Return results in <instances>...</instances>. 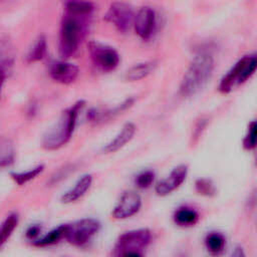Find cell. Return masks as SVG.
<instances>
[{
	"label": "cell",
	"mask_w": 257,
	"mask_h": 257,
	"mask_svg": "<svg viewBox=\"0 0 257 257\" xmlns=\"http://www.w3.org/2000/svg\"><path fill=\"white\" fill-rule=\"evenodd\" d=\"M15 160V150L13 144L4 140L0 142V169L7 168L14 163Z\"/></svg>",
	"instance_id": "603a6c76"
},
{
	"label": "cell",
	"mask_w": 257,
	"mask_h": 257,
	"mask_svg": "<svg viewBox=\"0 0 257 257\" xmlns=\"http://www.w3.org/2000/svg\"><path fill=\"white\" fill-rule=\"evenodd\" d=\"M14 62V52L7 38H0V70L7 72Z\"/></svg>",
	"instance_id": "e0dca14e"
},
{
	"label": "cell",
	"mask_w": 257,
	"mask_h": 257,
	"mask_svg": "<svg viewBox=\"0 0 257 257\" xmlns=\"http://www.w3.org/2000/svg\"><path fill=\"white\" fill-rule=\"evenodd\" d=\"M226 245V239L222 233L211 232L206 236L205 246L212 255H219L223 252Z\"/></svg>",
	"instance_id": "d6986e66"
},
{
	"label": "cell",
	"mask_w": 257,
	"mask_h": 257,
	"mask_svg": "<svg viewBox=\"0 0 257 257\" xmlns=\"http://www.w3.org/2000/svg\"><path fill=\"white\" fill-rule=\"evenodd\" d=\"M103 19L111 23L118 32H127L134 24L135 12L133 7L124 2H112L103 16Z\"/></svg>",
	"instance_id": "ba28073f"
},
{
	"label": "cell",
	"mask_w": 257,
	"mask_h": 257,
	"mask_svg": "<svg viewBox=\"0 0 257 257\" xmlns=\"http://www.w3.org/2000/svg\"><path fill=\"white\" fill-rule=\"evenodd\" d=\"M5 77H6V72L0 70V94H1V88H2V85L4 83Z\"/></svg>",
	"instance_id": "4dcf8cb0"
},
{
	"label": "cell",
	"mask_w": 257,
	"mask_h": 257,
	"mask_svg": "<svg viewBox=\"0 0 257 257\" xmlns=\"http://www.w3.org/2000/svg\"><path fill=\"white\" fill-rule=\"evenodd\" d=\"M87 47L91 61L99 70L109 72L118 66L119 54L113 47L98 41H89Z\"/></svg>",
	"instance_id": "8992f818"
},
{
	"label": "cell",
	"mask_w": 257,
	"mask_h": 257,
	"mask_svg": "<svg viewBox=\"0 0 257 257\" xmlns=\"http://www.w3.org/2000/svg\"><path fill=\"white\" fill-rule=\"evenodd\" d=\"M19 223V217L17 213L9 214L0 225V248L8 241L17 228Z\"/></svg>",
	"instance_id": "ac0fdd59"
},
{
	"label": "cell",
	"mask_w": 257,
	"mask_h": 257,
	"mask_svg": "<svg viewBox=\"0 0 257 257\" xmlns=\"http://www.w3.org/2000/svg\"><path fill=\"white\" fill-rule=\"evenodd\" d=\"M195 187L197 192L204 196H212L216 192L214 184L208 179H198L195 183Z\"/></svg>",
	"instance_id": "4316f807"
},
{
	"label": "cell",
	"mask_w": 257,
	"mask_h": 257,
	"mask_svg": "<svg viewBox=\"0 0 257 257\" xmlns=\"http://www.w3.org/2000/svg\"><path fill=\"white\" fill-rule=\"evenodd\" d=\"M67 13L89 17L94 10L93 3L89 1H67L64 4Z\"/></svg>",
	"instance_id": "ffe728a7"
},
{
	"label": "cell",
	"mask_w": 257,
	"mask_h": 257,
	"mask_svg": "<svg viewBox=\"0 0 257 257\" xmlns=\"http://www.w3.org/2000/svg\"><path fill=\"white\" fill-rule=\"evenodd\" d=\"M65 231H66V224L59 225L58 227L49 231L42 238L34 241V245L38 247H46V246L53 245L64 238Z\"/></svg>",
	"instance_id": "44dd1931"
},
{
	"label": "cell",
	"mask_w": 257,
	"mask_h": 257,
	"mask_svg": "<svg viewBox=\"0 0 257 257\" xmlns=\"http://www.w3.org/2000/svg\"><path fill=\"white\" fill-rule=\"evenodd\" d=\"M91 184L92 176L90 174H85L81 176L77 180L73 188H71L61 196V202L64 204H69L77 201L89 190Z\"/></svg>",
	"instance_id": "5bb4252c"
},
{
	"label": "cell",
	"mask_w": 257,
	"mask_h": 257,
	"mask_svg": "<svg viewBox=\"0 0 257 257\" xmlns=\"http://www.w3.org/2000/svg\"><path fill=\"white\" fill-rule=\"evenodd\" d=\"M188 175V166L179 165L172 170L170 175L157 183L155 191L159 196H167L177 190L186 180Z\"/></svg>",
	"instance_id": "8fae6325"
},
{
	"label": "cell",
	"mask_w": 257,
	"mask_h": 257,
	"mask_svg": "<svg viewBox=\"0 0 257 257\" xmlns=\"http://www.w3.org/2000/svg\"><path fill=\"white\" fill-rule=\"evenodd\" d=\"M119 257H142V255L139 252H127Z\"/></svg>",
	"instance_id": "f546056e"
},
{
	"label": "cell",
	"mask_w": 257,
	"mask_h": 257,
	"mask_svg": "<svg viewBox=\"0 0 257 257\" xmlns=\"http://www.w3.org/2000/svg\"><path fill=\"white\" fill-rule=\"evenodd\" d=\"M40 232H41V226H39V225H31V226H29L27 228L25 235H26V237L28 239L32 240V239H35L40 234Z\"/></svg>",
	"instance_id": "83f0119b"
},
{
	"label": "cell",
	"mask_w": 257,
	"mask_h": 257,
	"mask_svg": "<svg viewBox=\"0 0 257 257\" xmlns=\"http://www.w3.org/2000/svg\"><path fill=\"white\" fill-rule=\"evenodd\" d=\"M156 12L152 7L143 6L135 14L133 26L136 33L143 40H149L153 36L156 30Z\"/></svg>",
	"instance_id": "30bf717a"
},
{
	"label": "cell",
	"mask_w": 257,
	"mask_h": 257,
	"mask_svg": "<svg viewBox=\"0 0 257 257\" xmlns=\"http://www.w3.org/2000/svg\"><path fill=\"white\" fill-rule=\"evenodd\" d=\"M152 234L149 229H137L121 234L115 244V252L119 256L127 252H139L151 242Z\"/></svg>",
	"instance_id": "52a82bcc"
},
{
	"label": "cell",
	"mask_w": 257,
	"mask_h": 257,
	"mask_svg": "<svg viewBox=\"0 0 257 257\" xmlns=\"http://www.w3.org/2000/svg\"><path fill=\"white\" fill-rule=\"evenodd\" d=\"M230 257H246V254L244 252V249L241 246H236L233 249Z\"/></svg>",
	"instance_id": "f1b7e54d"
},
{
	"label": "cell",
	"mask_w": 257,
	"mask_h": 257,
	"mask_svg": "<svg viewBox=\"0 0 257 257\" xmlns=\"http://www.w3.org/2000/svg\"><path fill=\"white\" fill-rule=\"evenodd\" d=\"M79 74V68L76 64L66 60H56L49 66L50 77L61 84H70L74 82Z\"/></svg>",
	"instance_id": "7c38bea8"
},
{
	"label": "cell",
	"mask_w": 257,
	"mask_h": 257,
	"mask_svg": "<svg viewBox=\"0 0 257 257\" xmlns=\"http://www.w3.org/2000/svg\"><path fill=\"white\" fill-rule=\"evenodd\" d=\"M215 68V59L211 52L199 51L191 60L180 83V94L191 97L200 92L209 82Z\"/></svg>",
	"instance_id": "6da1fadb"
},
{
	"label": "cell",
	"mask_w": 257,
	"mask_h": 257,
	"mask_svg": "<svg viewBox=\"0 0 257 257\" xmlns=\"http://www.w3.org/2000/svg\"><path fill=\"white\" fill-rule=\"evenodd\" d=\"M88 17L73 15L65 12L62 17L59 31L58 50L62 58L67 59L73 56L85 36L86 19Z\"/></svg>",
	"instance_id": "7a4b0ae2"
},
{
	"label": "cell",
	"mask_w": 257,
	"mask_h": 257,
	"mask_svg": "<svg viewBox=\"0 0 257 257\" xmlns=\"http://www.w3.org/2000/svg\"><path fill=\"white\" fill-rule=\"evenodd\" d=\"M84 101L79 100L66 108L60 115L57 122L44 135L42 147L47 151H55L66 145L72 137L79 110L83 107Z\"/></svg>",
	"instance_id": "3957f363"
},
{
	"label": "cell",
	"mask_w": 257,
	"mask_h": 257,
	"mask_svg": "<svg viewBox=\"0 0 257 257\" xmlns=\"http://www.w3.org/2000/svg\"><path fill=\"white\" fill-rule=\"evenodd\" d=\"M100 223L93 218H83L66 224L64 239L71 245L82 247L86 245L99 231Z\"/></svg>",
	"instance_id": "5b68a950"
},
{
	"label": "cell",
	"mask_w": 257,
	"mask_h": 257,
	"mask_svg": "<svg viewBox=\"0 0 257 257\" xmlns=\"http://www.w3.org/2000/svg\"><path fill=\"white\" fill-rule=\"evenodd\" d=\"M142 207V198L135 191H124L116 205L114 206L111 216L116 220H123L136 215Z\"/></svg>",
	"instance_id": "9c48e42d"
},
{
	"label": "cell",
	"mask_w": 257,
	"mask_h": 257,
	"mask_svg": "<svg viewBox=\"0 0 257 257\" xmlns=\"http://www.w3.org/2000/svg\"><path fill=\"white\" fill-rule=\"evenodd\" d=\"M46 49H47V43H46L45 36L43 35L38 36L27 53V56H26L27 61L30 63L40 61L41 59L44 58L46 54Z\"/></svg>",
	"instance_id": "7402d4cb"
},
{
	"label": "cell",
	"mask_w": 257,
	"mask_h": 257,
	"mask_svg": "<svg viewBox=\"0 0 257 257\" xmlns=\"http://www.w3.org/2000/svg\"><path fill=\"white\" fill-rule=\"evenodd\" d=\"M136 131L137 127L133 122L124 123L119 133L109 143H107L105 147H103V152L106 154H110L120 150L133 140Z\"/></svg>",
	"instance_id": "4fadbf2b"
},
{
	"label": "cell",
	"mask_w": 257,
	"mask_h": 257,
	"mask_svg": "<svg viewBox=\"0 0 257 257\" xmlns=\"http://www.w3.org/2000/svg\"><path fill=\"white\" fill-rule=\"evenodd\" d=\"M256 66L257 57L255 54L244 55L222 77L219 83V90L222 93H229L236 85L243 84L254 74Z\"/></svg>",
	"instance_id": "277c9868"
},
{
	"label": "cell",
	"mask_w": 257,
	"mask_h": 257,
	"mask_svg": "<svg viewBox=\"0 0 257 257\" xmlns=\"http://www.w3.org/2000/svg\"><path fill=\"white\" fill-rule=\"evenodd\" d=\"M155 180V173L152 170H146L137 175L135 183L140 189H147L152 186Z\"/></svg>",
	"instance_id": "d4e9b609"
},
{
	"label": "cell",
	"mask_w": 257,
	"mask_h": 257,
	"mask_svg": "<svg viewBox=\"0 0 257 257\" xmlns=\"http://www.w3.org/2000/svg\"><path fill=\"white\" fill-rule=\"evenodd\" d=\"M44 170V166L43 165H37L27 171H24V172H14V173H11V179L19 186H22V185H25L26 183H28L29 181L33 180L34 178H36L39 174H41Z\"/></svg>",
	"instance_id": "cb8c5ba5"
},
{
	"label": "cell",
	"mask_w": 257,
	"mask_h": 257,
	"mask_svg": "<svg viewBox=\"0 0 257 257\" xmlns=\"http://www.w3.org/2000/svg\"><path fill=\"white\" fill-rule=\"evenodd\" d=\"M157 64L155 61H144L133 65L125 72V79L128 81H138L146 78L156 68Z\"/></svg>",
	"instance_id": "9a60e30c"
},
{
	"label": "cell",
	"mask_w": 257,
	"mask_h": 257,
	"mask_svg": "<svg viewBox=\"0 0 257 257\" xmlns=\"http://www.w3.org/2000/svg\"><path fill=\"white\" fill-rule=\"evenodd\" d=\"M244 149L251 151L256 147V121L252 120L248 124L247 134L243 140Z\"/></svg>",
	"instance_id": "484cf974"
},
{
	"label": "cell",
	"mask_w": 257,
	"mask_h": 257,
	"mask_svg": "<svg viewBox=\"0 0 257 257\" xmlns=\"http://www.w3.org/2000/svg\"><path fill=\"white\" fill-rule=\"evenodd\" d=\"M199 220V215L196 210L189 207H182L176 210L174 214V221L181 227L194 226Z\"/></svg>",
	"instance_id": "2e32d148"
}]
</instances>
